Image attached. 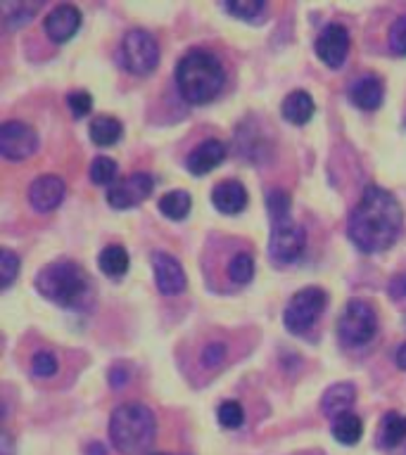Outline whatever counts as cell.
I'll use <instances>...</instances> for the list:
<instances>
[{"mask_svg":"<svg viewBox=\"0 0 406 455\" xmlns=\"http://www.w3.org/2000/svg\"><path fill=\"white\" fill-rule=\"evenodd\" d=\"M404 212L397 197L380 185H366L349 216V240L366 254L390 249L399 240Z\"/></svg>","mask_w":406,"mask_h":455,"instance_id":"1","label":"cell"},{"mask_svg":"<svg viewBox=\"0 0 406 455\" xmlns=\"http://www.w3.org/2000/svg\"><path fill=\"white\" fill-rule=\"evenodd\" d=\"M226 84V71L221 67L219 57L195 48L181 57L176 67L178 92L191 105H207L212 102Z\"/></svg>","mask_w":406,"mask_h":455,"instance_id":"2","label":"cell"},{"mask_svg":"<svg viewBox=\"0 0 406 455\" xmlns=\"http://www.w3.org/2000/svg\"><path fill=\"white\" fill-rule=\"evenodd\" d=\"M155 412L142 403H124L110 418V439L121 455L145 453L155 439Z\"/></svg>","mask_w":406,"mask_h":455,"instance_id":"3","label":"cell"},{"mask_svg":"<svg viewBox=\"0 0 406 455\" xmlns=\"http://www.w3.org/2000/svg\"><path fill=\"white\" fill-rule=\"evenodd\" d=\"M88 275L74 261L50 263L36 275V290L57 306L71 308L78 306L88 294Z\"/></svg>","mask_w":406,"mask_h":455,"instance_id":"4","label":"cell"},{"mask_svg":"<svg viewBox=\"0 0 406 455\" xmlns=\"http://www.w3.org/2000/svg\"><path fill=\"white\" fill-rule=\"evenodd\" d=\"M378 332V315L373 311V306L359 299H352L340 315L337 323V337L345 347L356 348L366 347Z\"/></svg>","mask_w":406,"mask_h":455,"instance_id":"5","label":"cell"},{"mask_svg":"<svg viewBox=\"0 0 406 455\" xmlns=\"http://www.w3.org/2000/svg\"><path fill=\"white\" fill-rule=\"evenodd\" d=\"M328 294L321 287H304L292 294L285 306L283 323L292 334H304L313 327L319 315L326 311Z\"/></svg>","mask_w":406,"mask_h":455,"instance_id":"6","label":"cell"},{"mask_svg":"<svg viewBox=\"0 0 406 455\" xmlns=\"http://www.w3.org/2000/svg\"><path fill=\"white\" fill-rule=\"evenodd\" d=\"M121 60H124L128 74L150 76L159 64V45H157L155 36L145 28L128 31L124 43H121Z\"/></svg>","mask_w":406,"mask_h":455,"instance_id":"7","label":"cell"},{"mask_svg":"<svg viewBox=\"0 0 406 455\" xmlns=\"http://www.w3.org/2000/svg\"><path fill=\"white\" fill-rule=\"evenodd\" d=\"M306 247L304 228L297 226L292 219L271 223L269 256L276 266H290L302 256Z\"/></svg>","mask_w":406,"mask_h":455,"instance_id":"8","label":"cell"},{"mask_svg":"<svg viewBox=\"0 0 406 455\" xmlns=\"http://www.w3.org/2000/svg\"><path fill=\"white\" fill-rule=\"evenodd\" d=\"M38 149V133L24 121H5L0 126V152L5 159L21 162Z\"/></svg>","mask_w":406,"mask_h":455,"instance_id":"9","label":"cell"},{"mask_svg":"<svg viewBox=\"0 0 406 455\" xmlns=\"http://www.w3.org/2000/svg\"><path fill=\"white\" fill-rule=\"evenodd\" d=\"M152 188H155V180L150 173H131L119 183H114L110 190H107V202L114 209H131V206L142 204L145 199L152 195Z\"/></svg>","mask_w":406,"mask_h":455,"instance_id":"10","label":"cell"},{"mask_svg":"<svg viewBox=\"0 0 406 455\" xmlns=\"http://www.w3.org/2000/svg\"><path fill=\"white\" fill-rule=\"evenodd\" d=\"M349 52V31L342 24H328L316 38V55L330 69H340Z\"/></svg>","mask_w":406,"mask_h":455,"instance_id":"11","label":"cell"},{"mask_svg":"<svg viewBox=\"0 0 406 455\" xmlns=\"http://www.w3.org/2000/svg\"><path fill=\"white\" fill-rule=\"evenodd\" d=\"M152 270H155V283L157 290L162 291L164 297H176L181 291H185V273L181 268V263L171 254L164 251H155L152 254Z\"/></svg>","mask_w":406,"mask_h":455,"instance_id":"12","label":"cell"},{"mask_svg":"<svg viewBox=\"0 0 406 455\" xmlns=\"http://www.w3.org/2000/svg\"><path fill=\"white\" fill-rule=\"evenodd\" d=\"M64 192H67V188H64L62 178L41 176L36 178L31 188H28V202H31L36 212L48 213L62 204Z\"/></svg>","mask_w":406,"mask_h":455,"instance_id":"13","label":"cell"},{"mask_svg":"<svg viewBox=\"0 0 406 455\" xmlns=\"http://www.w3.org/2000/svg\"><path fill=\"white\" fill-rule=\"evenodd\" d=\"M45 34L50 41L55 43H67L69 38L77 36L81 28V10L74 5H57L53 12L45 17Z\"/></svg>","mask_w":406,"mask_h":455,"instance_id":"14","label":"cell"},{"mask_svg":"<svg viewBox=\"0 0 406 455\" xmlns=\"http://www.w3.org/2000/svg\"><path fill=\"white\" fill-rule=\"evenodd\" d=\"M349 100L366 112L378 109L385 100L383 78L376 76V74H363V76L354 78V84L349 85Z\"/></svg>","mask_w":406,"mask_h":455,"instance_id":"15","label":"cell"},{"mask_svg":"<svg viewBox=\"0 0 406 455\" xmlns=\"http://www.w3.org/2000/svg\"><path fill=\"white\" fill-rule=\"evenodd\" d=\"M223 159H226V145L221 140H205L192 149L191 156L185 159V166L192 176H205L216 169Z\"/></svg>","mask_w":406,"mask_h":455,"instance_id":"16","label":"cell"},{"mask_svg":"<svg viewBox=\"0 0 406 455\" xmlns=\"http://www.w3.org/2000/svg\"><path fill=\"white\" fill-rule=\"evenodd\" d=\"M212 204L221 213H240L248 206V190L240 180H223L212 190Z\"/></svg>","mask_w":406,"mask_h":455,"instance_id":"17","label":"cell"},{"mask_svg":"<svg viewBox=\"0 0 406 455\" xmlns=\"http://www.w3.org/2000/svg\"><path fill=\"white\" fill-rule=\"evenodd\" d=\"M356 401V389L354 384L342 382V384H333L330 389L323 394L321 398V411L326 418H340L345 412H349V408L354 405Z\"/></svg>","mask_w":406,"mask_h":455,"instance_id":"18","label":"cell"},{"mask_svg":"<svg viewBox=\"0 0 406 455\" xmlns=\"http://www.w3.org/2000/svg\"><path fill=\"white\" fill-rule=\"evenodd\" d=\"M313 98L306 91H292L290 95H285L280 102V114L285 121H290L295 126H304L306 121L313 116Z\"/></svg>","mask_w":406,"mask_h":455,"instance_id":"19","label":"cell"},{"mask_svg":"<svg viewBox=\"0 0 406 455\" xmlns=\"http://www.w3.org/2000/svg\"><path fill=\"white\" fill-rule=\"evenodd\" d=\"M406 439V415L390 411L380 422L378 429V443L383 448H397Z\"/></svg>","mask_w":406,"mask_h":455,"instance_id":"20","label":"cell"},{"mask_svg":"<svg viewBox=\"0 0 406 455\" xmlns=\"http://www.w3.org/2000/svg\"><path fill=\"white\" fill-rule=\"evenodd\" d=\"M121 133H124V126L114 116H95L91 121V140L98 148H110L114 142H119Z\"/></svg>","mask_w":406,"mask_h":455,"instance_id":"21","label":"cell"},{"mask_svg":"<svg viewBox=\"0 0 406 455\" xmlns=\"http://www.w3.org/2000/svg\"><path fill=\"white\" fill-rule=\"evenodd\" d=\"M157 206H159V212H162V216H166V219L183 220L185 216L191 213L192 199L185 190H171L159 197V204Z\"/></svg>","mask_w":406,"mask_h":455,"instance_id":"22","label":"cell"},{"mask_svg":"<svg viewBox=\"0 0 406 455\" xmlns=\"http://www.w3.org/2000/svg\"><path fill=\"white\" fill-rule=\"evenodd\" d=\"M100 270L110 277H121L128 270V254L121 244H110L100 251Z\"/></svg>","mask_w":406,"mask_h":455,"instance_id":"23","label":"cell"},{"mask_svg":"<svg viewBox=\"0 0 406 455\" xmlns=\"http://www.w3.org/2000/svg\"><path fill=\"white\" fill-rule=\"evenodd\" d=\"M363 432L361 418H356L354 412H345L340 418L333 419V436L345 446H354L359 443Z\"/></svg>","mask_w":406,"mask_h":455,"instance_id":"24","label":"cell"},{"mask_svg":"<svg viewBox=\"0 0 406 455\" xmlns=\"http://www.w3.org/2000/svg\"><path fill=\"white\" fill-rule=\"evenodd\" d=\"M228 277L233 280L235 284H248L252 277H255V259L248 254V251H240L235 254L228 263Z\"/></svg>","mask_w":406,"mask_h":455,"instance_id":"25","label":"cell"},{"mask_svg":"<svg viewBox=\"0 0 406 455\" xmlns=\"http://www.w3.org/2000/svg\"><path fill=\"white\" fill-rule=\"evenodd\" d=\"M266 209H269L271 223L290 219V195L280 188H273L266 192Z\"/></svg>","mask_w":406,"mask_h":455,"instance_id":"26","label":"cell"},{"mask_svg":"<svg viewBox=\"0 0 406 455\" xmlns=\"http://www.w3.org/2000/svg\"><path fill=\"white\" fill-rule=\"evenodd\" d=\"M117 178V162L110 156H98L91 164V180L95 185H112Z\"/></svg>","mask_w":406,"mask_h":455,"instance_id":"27","label":"cell"},{"mask_svg":"<svg viewBox=\"0 0 406 455\" xmlns=\"http://www.w3.org/2000/svg\"><path fill=\"white\" fill-rule=\"evenodd\" d=\"M223 10L238 20H255L264 10V3L262 0H231V3H223Z\"/></svg>","mask_w":406,"mask_h":455,"instance_id":"28","label":"cell"},{"mask_svg":"<svg viewBox=\"0 0 406 455\" xmlns=\"http://www.w3.org/2000/svg\"><path fill=\"white\" fill-rule=\"evenodd\" d=\"M221 427H228V429H238L245 419V412H242V405L238 401H226V403L219 405V412H216Z\"/></svg>","mask_w":406,"mask_h":455,"instance_id":"29","label":"cell"},{"mask_svg":"<svg viewBox=\"0 0 406 455\" xmlns=\"http://www.w3.org/2000/svg\"><path fill=\"white\" fill-rule=\"evenodd\" d=\"M20 273V256L12 254L10 249L0 251V277H3V290H7L14 283V277Z\"/></svg>","mask_w":406,"mask_h":455,"instance_id":"30","label":"cell"},{"mask_svg":"<svg viewBox=\"0 0 406 455\" xmlns=\"http://www.w3.org/2000/svg\"><path fill=\"white\" fill-rule=\"evenodd\" d=\"M387 41H390V50L394 55H406V14L392 21Z\"/></svg>","mask_w":406,"mask_h":455,"instance_id":"31","label":"cell"},{"mask_svg":"<svg viewBox=\"0 0 406 455\" xmlns=\"http://www.w3.org/2000/svg\"><path fill=\"white\" fill-rule=\"evenodd\" d=\"M67 105H69L71 114H74L77 119H81V116H85V114H91V109H93L91 92H88V91H71L69 95H67Z\"/></svg>","mask_w":406,"mask_h":455,"instance_id":"32","label":"cell"},{"mask_svg":"<svg viewBox=\"0 0 406 455\" xmlns=\"http://www.w3.org/2000/svg\"><path fill=\"white\" fill-rule=\"evenodd\" d=\"M31 370H34V375L38 377H53L57 372V358L50 354V351H41V354L34 355Z\"/></svg>","mask_w":406,"mask_h":455,"instance_id":"33","label":"cell"},{"mask_svg":"<svg viewBox=\"0 0 406 455\" xmlns=\"http://www.w3.org/2000/svg\"><path fill=\"white\" fill-rule=\"evenodd\" d=\"M223 361H226V347L221 341H209V347H205V351H202V365L216 368Z\"/></svg>","mask_w":406,"mask_h":455,"instance_id":"34","label":"cell"},{"mask_svg":"<svg viewBox=\"0 0 406 455\" xmlns=\"http://www.w3.org/2000/svg\"><path fill=\"white\" fill-rule=\"evenodd\" d=\"M14 10H17V12L14 14H7V27H24V24H27L28 20H31V17H34V12H36V7L34 5H14Z\"/></svg>","mask_w":406,"mask_h":455,"instance_id":"35","label":"cell"},{"mask_svg":"<svg viewBox=\"0 0 406 455\" xmlns=\"http://www.w3.org/2000/svg\"><path fill=\"white\" fill-rule=\"evenodd\" d=\"M390 297L392 299H406V273L392 277L390 283Z\"/></svg>","mask_w":406,"mask_h":455,"instance_id":"36","label":"cell"},{"mask_svg":"<svg viewBox=\"0 0 406 455\" xmlns=\"http://www.w3.org/2000/svg\"><path fill=\"white\" fill-rule=\"evenodd\" d=\"M110 377H112V387H117V389H119V387H124V384H126L128 372L124 368H112Z\"/></svg>","mask_w":406,"mask_h":455,"instance_id":"37","label":"cell"},{"mask_svg":"<svg viewBox=\"0 0 406 455\" xmlns=\"http://www.w3.org/2000/svg\"><path fill=\"white\" fill-rule=\"evenodd\" d=\"M0 448H3V455H12V436L7 432L0 434Z\"/></svg>","mask_w":406,"mask_h":455,"instance_id":"38","label":"cell"},{"mask_svg":"<svg viewBox=\"0 0 406 455\" xmlns=\"http://www.w3.org/2000/svg\"><path fill=\"white\" fill-rule=\"evenodd\" d=\"M397 365L402 370H406V344H402V347L397 348Z\"/></svg>","mask_w":406,"mask_h":455,"instance_id":"39","label":"cell"},{"mask_svg":"<svg viewBox=\"0 0 406 455\" xmlns=\"http://www.w3.org/2000/svg\"><path fill=\"white\" fill-rule=\"evenodd\" d=\"M85 453H88V455H105V448L100 446V443H91Z\"/></svg>","mask_w":406,"mask_h":455,"instance_id":"40","label":"cell"},{"mask_svg":"<svg viewBox=\"0 0 406 455\" xmlns=\"http://www.w3.org/2000/svg\"><path fill=\"white\" fill-rule=\"evenodd\" d=\"M150 455H166V453H150Z\"/></svg>","mask_w":406,"mask_h":455,"instance_id":"41","label":"cell"}]
</instances>
